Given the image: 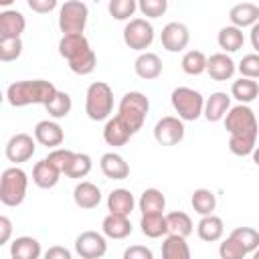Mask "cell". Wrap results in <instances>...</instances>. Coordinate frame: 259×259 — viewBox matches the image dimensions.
I'll use <instances>...</instances> for the list:
<instances>
[{
	"instance_id": "cell-13",
	"label": "cell",
	"mask_w": 259,
	"mask_h": 259,
	"mask_svg": "<svg viewBox=\"0 0 259 259\" xmlns=\"http://www.w3.org/2000/svg\"><path fill=\"white\" fill-rule=\"evenodd\" d=\"M162 47L168 51V53H180L188 47L190 42V30L186 24L182 22H168L164 28H162Z\"/></svg>"
},
{
	"instance_id": "cell-10",
	"label": "cell",
	"mask_w": 259,
	"mask_h": 259,
	"mask_svg": "<svg viewBox=\"0 0 259 259\" xmlns=\"http://www.w3.org/2000/svg\"><path fill=\"white\" fill-rule=\"evenodd\" d=\"M154 138L160 146H176L184 140V123L176 115H164L154 125Z\"/></svg>"
},
{
	"instance_id": "cell-45",
	"label": "cell",
	"mask_w": 259,
	"mask_h": 259,
	"mask_svg": "<svg viewBox=\"0 0 259 259\" xmlns=\"http://www.w3.org/2000/svg\"><path fill=\"white\" fill-rule=\"evenodd\" d=\"M57 2L59 0H26L28 8L32 12H36V14H49V12H53L57 8Z\"/></svg>"
},
{
	"instance_id": "cell-8",
	"label": "cell",
	"mask_w": 259,
	"mask_h": 259,
	"mask_svg": "<svg viewBox=\"0 0 259 259\" xmlns=\"http://www.w3.org/2000/svg\"><path fill=\"white\" fill-rule=\"evenodd\" d=\"M89 8L81 0H67L59 10V30L63 34L83 32L87 26Z\"/></svg>"
},
{
	"instance_id": "cell-9",
	"label": "cell",
	"mask_w": 259,
	"mask_h": 259,
	"mask_svg": "<svg viewBox=\"0 0 259 259\" xmlns=\"http://www.w3.org/2000/svg\"><path fill=\"white\" fill-rule=\"evenodd\" d=\"M123 42L132 51H146L154 42V26L146 18H132L123 28Z\"/></svg>"
},
{
	"instance_id": "cell-23",
	"label": "cell",
	"mask_w": 259,
	"mask_h": 259,
	"mask_svg": "<svg viewBox=\"0 0 259 259\" xmlns=\"http://www.w3.org/2000/svg\"><path fill=\"white\" fill-rule=\"evenodd\" d=\"M229 18H231V24L239 28L253 26L255 22H259V6L253 2H239L229 10Z\"/></svg>"
},
{
	"instance_id": "cell-17",
	"label": "cell",
	"mask_w": 259,
	"mask_h": 259,
	"mask_svg": "<svg viewBox=\"0 0 259 259\" xmlns=\"http://www.w3.org/2000/svg\"><path fill=\"white\" fill-rule=\"evenodd\" d=\"M26 28V20L18 10H2L0 12V38H18Z\"/></svg>"
},
{
	"instance_id": "cell-46",
	"label": "cell",
	"mask_w": 259,
	"mask_h": 259,
	"mask_svg": "<svg viewBox=\"0 0 259 259\" xmlns=\"http://www.w3.org/2000/svg\"><path fill=\"white\" fill-rule=\"evenodd\" d=\"M152 251L148 247H142V245H134V247H127L123 251V259H152Z\"/></svg>"
},
{
	"instance_id": "cell-27",
	"label": "cell",
	"mask_w": 259,
	"mask_h": 259,
	"mask_svg": "<svg viewBox=\"0 0 259 259\" xmlns=\"http://www.w3.org/2000/svg\"><path fill=\"white\" fill-rule=\"evenodd\" d=\"M136 206V200H134V194L125 188H115L109 192L107 196V210L109 212H115V214H123V217H130L132 210Z\"/></svg>"
},
{
	"instance_id": "cell-20",
	"label": "cell",
	"mask_w": 259,
	"mask_h": 259,
	"mask_svg": "<svg viewBox=\"0 0 259 259\" xmlns=\"http://www.w3.org/2000/svg\"><path fill=\"white\" fill-rule=\"evenodd\" d=\"M73 200H75V204H77L79 208L91 210V208H95V206L101 202V190H99L97 184L83 180V182H79V184L75 186V190H73Z\"/></svg>"
},
{
	"instance_id": "cell-18",
	"label": "cell",
	"mask_w": 259,
	"mask_h": 259,
	"mask_svg": "<svg viewBox=\"0 0 259 259\" xmlns=\"http://www.w3.org/2000/svg\"><path fill=\"white\" fill-rule=\"evenodd\" d=\"M61 174L63 172L53 162H49V158H45V160H40V162L34 164V168H32V182L38 188L49 190V188H55L57 186Z\"/></svg>"
},
{
	"instance_id": "cell-26",
	"label": "cell",
	"mask_w": 259,
	"mask_h": 259,
	"mask_svg": "<svg viewBox=\"0 0 259 259\" xmlns=\"http://www.w3.org/2000/svg\"><path fill=\"white\" fill-rule=\"evenodd\" d=\"M140 229L146 237L150 239H160V237H166L170 233V227H168V219L164 212H156V214H142L140 219Z\"/></svg>"
},
{
	"instance_id": "cell-52",
	"label": "cell",
	"mask_w": 259,
	"mask_h": 259,
	"mask_svg": "<svg viewBox=\"0 0 259 259\" xmlns=\"http://www.w3.org/2000/svg\"><path fill=\"white\" fill-rule=\"evenodd\" d=\"M253 257H255V259H259V247H257V249L253 251Z\"/></svg>"
},
{
	"instance_id": "cell-33",
	"label": "cell",
	"mask_w": 259,
	"mask_h": 259,
	"mask_svg": "<svg viewBox=\"0 0 259 259\" xmlns=\"http://www.w3.org/2000/svg\"><path fill=\"white\" fill-rule=\"evenodd\" d=\"M190 204H192L194 212H198L200 217L212 214L214 208H217V196H214V192L208 190V188H196V190L192 192Z\"/></svg>"
},
{
	"instance_id": "cell-51",
	"label": "cell",
	"mask_w": 259,
	"mask_h": 259,
	"mask_svg": "<svg viewBox=\"0 0 259 259\" xmlns=\"http://www.w3.org/2000/svg\"><path fill=\"white\" fill-rule=\"evenodd\" d=\"M14 0H0V6H4V8H8L10 4H12Z\"/></svg>"
},
{
	"instance_id": "cell-38",
	"label": "cell",
	"mask_w": 259,
	"mask_h": 259,
	"mask_svg": "<svg viewBox=\"0 0 259 259\" xmlns=\"http://www.w3.org/2000/svg\"><path fill=\"white\" fill-rule=\"evenodd\" d=\"M168 219V227H170V233H176V235H182V237H188L192 231H194V225H192V219L182 212V210H174V212H168L166 214Z\"/></svg>"
},
{
	"instance_id": "cell-35",
	"label": "cell",
	"mask_w": 259,
	"mask_h": 259,
	"mask_svg": "<svg viewBox=\"0 0 259 259\" xmlns=\"http://www.w3.org/2000/svg\"><path fill=\"white\" fill-rule=\"evenodd\" d=\"M206 61L208 59L202 51H188V53H184L180 65H182V71L186 75L196 77V75H202L206 71Z\"/></svg>"
},
{
	"instance_id": "cell-11",
	"label": "cell",
	"mask_w": 259,
	"mask_h": 259,
	"mask_svg": "<svg viewBox=\"0 0 259 259\" xmlns=\"http://www.w3.org/2000/svg\"><path fill=\"white\" fill-rule=\"evenodd\" d=\"M75 251L83 259H101L107 253L105 237L97 231H83L75 239Z\"/></svg>"
},
{
	"instance_id": "cell-47",
	"label": "cell",
	"mask_w": 259,
	"mask_h": 259,
	"mask_svg": "<svg viewBox=\"0 0 259 259\" xmlns=\"http://www.w3.org/2000/svg\"><path fill=\"white\" fill-rule=\"evenodd\" d=\"M10 235H12V223H10V219L8 217H0V245H6L8 243V239H10Z\"/></svg>"
},
{
	"instance_id": "cell-41",
	"label": "cell",
	"mask_w": 259,
	"mask_h": 259,
	"mask_svg": "<svg viewBox=\"0 0 259 259\" xmlns=\"http://www.w3.org/2000/svg\"><path fill=\"white\" fill-rule=\"evenodd\" d=\"M138 8L146 18H160L168 10V0H138Z\"/></svg>"
},
{
	"instance_id": "cell-7",
	"label": "cell",
	"mask_w": 259,
	"mask_h": 259,
	"mask_svg": "<svg viewBox=\"0 0 259 259\" xmlns=\"http://www.w3.org/2000/svg\"><path fill=\"white\" fill-rule=\"evenodd\" d=\"M170 101L182 121H194L204 111V97L192 87H176L170 95Z\"/></svg>"
},
{
	"instance_id": "cell-4",
	"label": "cell",
	"mask_w": 259,
	"mask_h": 259,
	"mask_svg": "<svg viewBox=\"0 0 259 259\" xmlns=\"http://www.w3.org/2000/svg\"><path fill=\"white\" fill-rule=\"evenodd\" d=\"M113 109V89L105 81H95L85 93V113L91 121H103Z\"/></svg>"
},
{
	"instance_id": "cell-5",
	"label": "cell",
	"mask_w": 259,
	"mask_h": 259,
	"mask_svg": "<svg viewBox=\"0 0 259 259\" xmlns=\"http://www.w3.org/2000/svg\"><path fill=\"white\" fill-rule=\"evenodd\" d=\"M148 111H150V101L142 91H127L117 105V115L127 123L132 134H138L142 130Z\"/></svg>"
},
{
	"instance_id": "cell-22",
	"label": "cell",
	"mask_w": 259,
	"mask_h": 259,
	"mask_svg": "<svg viewBox=\"0 0 259 259\" xmlns=\"http://www.w3.org/2000/svg\"><path fill=\"white\" fill-rule=\"evenodd\" d=\"M229 109H231V97L223 91H217V93H210V97L204 99L202 115L208 121H221V119H225Z\"/></svg>"
},
{
	"instance_id": "cell-43",
	"label": "cell",
	"mask_w": 259,
	"mask_h": 259,
	"mask_svg": "<svg viewBox=\"0 0 259 259\" xmlns=\"http://www.w3.org/2000/svg\"><path fill=\"white\" fill-rule=\"evenodd\" d=\"M219 255L223 257V259H243L245 255H249L233 237H227L223 243H221V247H219Z\"/></svg>"
},
{
	"instance_id": "cell-48",
	"label": "cell",
	"mask_w": 259,
	"mask_h": 259,
	"mask_svg": "<svg viewBox=\"0 0 259 259\" xmlns=\"http://www.w3.org/2000/svg\"><path fill=\"white\" fill-rule=\"evenodd\" d=\"M47 259H71V251L65 249V247H51L47 253H45Z\"/></svg>"
},
{
	"instance_id": "cell-19",
	"label": "cell",
	"mask_w": 259,
	"mask_h": 259,
	"mask_svg": "<svg viewBox=\"0 0 259 259\" xmlns=\"http://www.w3.org/2000/svg\"><path fill=\"white\" fill-rule=\"evenodd\" d=\"M99 166H101V172L105 178H111V180H125L130 176V166L127 162L123 160V156L115 154V152H107L101 156L99 160Z\"/></svg>"
},
{
	"instance_id": "cell-44",
	"label": "cell",
	"mask_w": 259,
	"mask_h": 259,
	"mask_svg": "<svg viewBox=\"0 0 259 259\" xmlns=\"http://www.w3.org/2000/svg\"><path fill=\"white\" fill-rule=\"evenodd\" d=\"M73 154H75V152H71V150H67V148H53L47 158H49V162H53V164L65 174V170H67V166H69Z\"/></svg>"
},
{
	"instance_id": "cell-24",
	"label": "cell",
	"mask_w": 259,
	"mask_h": 259,
	"mask_svg": "<svg viewBox=\"0 0 259 259\" xmlns=\"http://www.w3.org/2000/svg\"><path fill=\"white\" fill-rule=\"evenodd\" d=\"M101 229H103V235L109 237V239H125V237L132 235L130 217L115 214V212H109V214L103 219Z\"/></svg>"
},
{
	"instance_id": "cell-39",
	"label": "cell",
	"mask_w": 259,
	"mask_h": 259,
	"mask_svg": "<svg viewBox=\"0 0 259 259\" xmlns=\"http://www.w3.org/2000/svg\"><path fill=\"white\" fill-rule=\"evenodd\" d=\"M136 10H138V0H109L107 4V12L115 20H132Z\"/></svg>"
},
{
	"instance_id": "cell-40",
	"label": "cell",
	"mask_w": 259,
	"mask_h": 259,
	"mask_svg": "<svg viewBox=\"0 0 259 259\" xmlns=\"http://www.w3.org/2000/svg\"><path fill=\"white\" fill-rule=\"evenodd\" d=\"M22 55V40L18 38H0V61L10 63Z\"/></svg>"
},
{
	"instance_id": "cell-16",
	"label": "cell",
	"mask_w": 259,
	"mask_h": 259,
	"mask_svg": "<svg viewBox=\"0 0 259 259\" xmlns=\"http://www.w3.org/2000/svg\"><path fill=\"white\" fill-rule=\"evenodd\" d=\"M132 136H134L132 130L127 127V123L119 115L109 117L107 123H105V127H103V140H105L107 146H115V148L125 146Z\"/></svg>"
},
{
	"instance_id": "cell-2",
	"label": "cell",
	"mask_w": 259,
	"mask_h": 259,
	"mask_svg": "<svg viewBox=\"0 0 259 259\" xmlns=\"http://www.w3.org/2000/svg\"><path fill=\"white\" fill-rule=\"evenodd\" d=\"M59 55L69 63L75 75H89L97 65V55L83 32L63 34L59 40Z\"/></svg>"
},
{
	"instance_id": "cell-12",
	"label": "cell",
	"mask_w": 259,
	"mask_h": 259,
	"mask_svg": "<svg viewBox=\"0 0 259 259\" xmlns=\"http://www.w3.org/2000/svg\"><path fill=\"white\" fill-rule=\"evenodd\" d=\"M36 150V140H32V136L28 134H14L8 142H6V158L14 164H22L28 162L34 156Z\"/></svg>"
},
{
	"instance_id": "cell-32",
	"label": "cell",
	"mask_w": 259,
	"mask_h": 259,
	"mask_svg": "<svg viewBox=\"0 0 259 259\" xmlns=\"http://www.w3.org/2000/svg\"><path fill=\"white\" fill-rule=\"evenodd\" d=\"M138 204H140L142 214H156V212H164L166 198H164L162 190H158V188H146L142 192Z\"/></svg>"
},
{
	"instance_id": "cell-42",
	"label": "cell",
	"mask_w": 259,
	"mask_h": 259,
	"mask_svg": "<svg viewBox=\"0 0 259 259\" xmlns=\"http://www.w3.org/2000/svg\"><path fill=\"white\" fill-rule=\"evenodd\" d=\"M239 73L241 77H249V79H259V53H251L245 55L239 63Z\"/></svg>"
},
{
	"instance_id": "cell-28",
	"label": "cell",
	"mask_w": 259,
	"mask_h": 259,
	"mask_svg": "<svg viewBox=\"0 0 259 259\" xmlns=\"http://www.w3.org/2000/svg\"><path fill=\"white\" fill-rule=\"evenodd\" d=\"M162 257L164 259H190V247L186 243V237L168 233L162 243Z\"/></svg>"
},
{
	"instance_id": "cell-49",
	"label": "cell",
	"mask_w": 259,
	"mask_h": 259,
	"mask_svg": "<svg viewBox=\"0 0 259 259\" xmlns=\"http://www.w3.org/2000/svg\"><path fill=\"white\" fill-rule=\"evenodd\" d=\"M251 45H253V49H255V53H259V22H255L253 26H251Z\"/></svg>"
},
{
	"instance_id": "cell-14",
	"label": "cell",
	"mask_w": 259,
	"mask_h": 259,
	"mask_svg": "<svg viewBox=\"0 0 259 259\" xmlns=\"http://www.w3.org/2000/svg\"><path fill=\"white\" fill-rule=\"evenodd\" d=\"M34 140L45 148H57L65 140V132L57 121L42 119L34 125Z\"/></svg>"
},
{
	"instance_id": "cell-3",
	"label": "cell",
	"mask_w": 259,
	"mask_h": 259,
	"mask_svg": "<svg viewBox=\"0 0 259 259\" xmlns=\"http://www.w3.org/2000/svg\"><path fill=\"white\" fill-rule=\"evenodd\" d=\"M57 93V87L45 79H26L14 81L6 89V99L12 107H26V105H47Z\"/></svg>"
},
{
	"instance_id": "cell-25",
	"label": "cell",
	"mask_w": 259,
	"mask_h": 259,
	"mask_svg": "<svg viewBox=\"0 0 259 259\" xmlns=\"http://www.w3.org/2000/svg\"><path fill=\"white\" fill-rule=\"evenodd\" d=\"M196 233L202 241L206 243H214V241H221V237L225 235V223L221 217H217L214 212L212 214H204L198 225H196Z\"/></svg>"
},
{
	"instance_id": "cell-36",
	"label": "cell",
	"mask_w": 259,
	"mask_h": 259,
	"mask_svg": "<svg viewBox=\"0 0 259 259\" xmlns=\"http://www.w3.org/2000/svg\"><path fill=\"white\" fill-rule=\"evenodd\" d=\"M91 166H93V162H91L89 154L75 152L71 162H69V166H67V170H65V176H69V178H85L91 172Z\"/></svg>"
},
{
	"instance_id": "cell-30",
	"label": "cell",
	"mask_w": 259,
	"mask_h": 259,
	"mask_svg": "<svg viewBox=\"0 0 259 259\" xmlns=\"http://www.w3.org/2000/svg\"><path fill=\"white\" fill-rule=\"evenodd\" d=\"M217 42L219 47L225 51V53H237L243 42H245V34H243V28L231 24V26H223L219 30V36H217Z\"/></svg>"
},
{
	"instance_id": "cell-37",
	"label": "cell",
	"mask_w": 259,
	"mask_h": 259,
	"mask_svg": "<svg viewBox=\"0 0 259 259\" xmlns=\"http://www.w3.org/2000/svg\"><path fill=\"white\" fill-rule=\"evenodd\" d=\"M247 253H253L259 247V231L253 227H237L231 231V235Z\"/></svg>"
},
{
	"instance_id": "cell-21",
	"label": "cell",
	"mask_w": 259,
	"mask_h": 259,
	"mask_svg": "<svg viewBox=\"0 0 259 259\" xmlns=\"http://www.w3.org/2000/svg\"><path fill=\"white\" fill-rule=\"evenodd\" d=\"M134 71L140 79H146V81H152V79H158L160 73H162V61L156 53H148L144 51L136 63H134Z\"/></svg>"
},
{
	"instance_id": "cell-15",
	"label": "cell",
	"mask_w": 259,
	"mask_h": 259,
	"mask_svg": "<svg viewBox=\"0 0 259 259\" xmlns=\"http://www.w3.org/2000/svg\"><path fill=\"white\" fill-rule=\"evenodd\" d=\"M235 71H237V65L227 53H214L206 61V73L214 81H227L235 75Z\"/></svg>"
},
{
	"instance_id": "cell-34",
	"label": "cell",
	"mask_w": 259,
	"mask_h": 259,
	"mask_svg": "<svg viewBox=\"0 0 259 259\" xmlns=\"http://www.w3.org/2000/svg\"><path fill=\"white\" fill-rule=\"evenodd\" d=\"M71 107H73V101H71V95L67 91H59L55 93V97L45 105L47 113L55 119H61V117H67L71 113Z\"/></svg>"
},
{
	"instance_id": "cell-1",
	"label": "cell",
	"mask_w": 259,
	"mask_h": 259,
	"mask_svg": "<svg viewBox=\"0 0 259 259\" xmlns=\"http://www.w3.org/2000/svg\"><path fill=\"white\" fill-rule=\"evenodd\" d=\"M225 130L229 132V150L235 156H249L257 146V117L247 103L231 107L225 115Z\"/></svg>"
},
{
	"instance_id": "cell-6",
	"label": "cell",
	"mask_w": 259,
	"mask_h": 259,
	"mask_svg": "<svg viewBox=\"0 0 259 259\" xmlns=\"http://www.w3.org/2000/svg\"><path fill=\"white\" fill-rule=\"evenodd\" d=\"M28 176L22 168L12 166L2 172L0 178V202L4 206H18L26 198Z\"/></svg>"
},
{
	"instance_id": "cell-31",
	"label": "cell",
	"mask_w": 259,
	"mask_h": 259,
	"mask_svg": "<svg viewBox=\"0 0 259 259\" xmlns=\"http://www.w3.org/2000/svg\"><path fill=\"white\" fill-rule=\"evenodd\" d=\"M231 95L239 101V103H251L257 99L259 95V85L255 79H249V77H241L237 81H233L231 85Z\"/></svg>"
},
{
	"instance_id": "cell-50",
	"label": "cell",
	"mask_w": 259,
	"mask_h": 259,
	"mask_svg": "<svg viewBox=\"0 0 259 259\" xmlns=\"http://www.w3.org/2000/svg\"><path fill=\"white\" fill-rule=\"evenodd\" d=\"M251 156H253V162L259 166V146H255V150H253V154H251Z\"/></svg>"
},
{
	"instance_id": "cell-29",
	"label": "cell",
	"mask_w": 259,
	"mask_h": 259,
	"mask_svg": "<svg viewBox=\"0 0 259 259\" xmlns=\"http://www.w3.org/2000/svg\"><path fill=\"white\" fill-rule=\"evenodd\" d=\"M40 243L34 237H16L10 245V255L14 259H38L40 257Z\"/></svg>"
}]
</instances>
